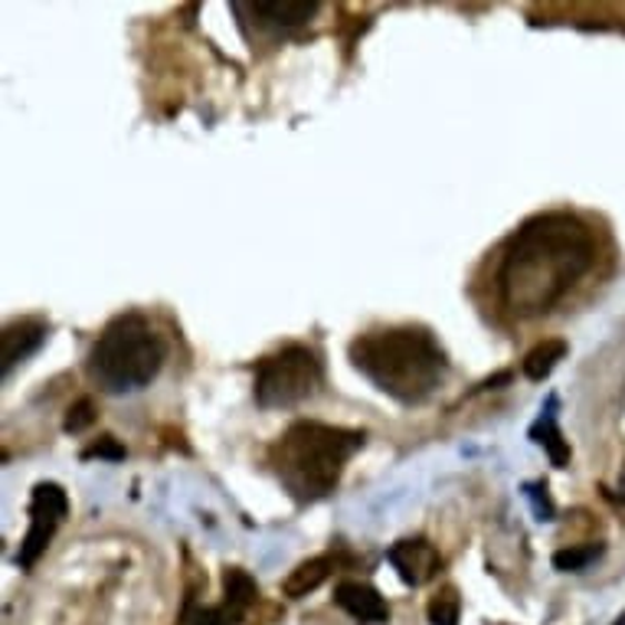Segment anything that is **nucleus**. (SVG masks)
Listing matches in <instances>:
<instances>
[{
	"instance_id": "nucleus-1",
	"label": "nucleus",
	"mask_w": 625,
	"mask_h": 625,
	"mask_svg": "<svg viewBox=\"0 0 625 625\" xmlns=\"http://www.w3.org/2000/svg\"><path fill=\"white\" fill-rule=\"evenodd\" d=\"M596 239L573 213H541L508 243L501 259V301L518 318L547 315L593 269Z\"/></svg>"
},
{
	"instance_id": "nucleus-2",
	"label": "nucleus",
	"mask_w": 625,
	"mask_h": 625,
	"mask_svg": "<svg viewBox=\"0 0 625 625\" xmlns=\"http://www.w3.org/2000/svg\"><path fill=\"white\" fill-rule=\"evenodd\" d=\"M350 363L397 403H422L442 383L449 360L422 328H383L350 345Z\"/></svg>"
},
{
	"instance_id": "nucleus-3",
	"label": "nucleus",
	"mask_w": 625,
	"mask_h": 625,
	"mask_svg": "<svg viewBox=\"0 0 625 625\" xmlns=\"http://www.w3.org/2000/svg\"><path fill=\"white\" fill-rule=\"evenodd\" d=\"M363 439L367 436L357 429L301 419L269 445V469L298 504H315L338 488L345 465Z\"/></svg>"
},
{
	"instance_id": "nucleus-4",
	"label": "nucleus",
	"mask_w": 625,
	"mask_h": 625,
	"mask_svg": "<svg viewBox=\"0 0 625 625\" xmlns=\"http://www.w3.org/2000/svg\"><path fill=\"white\" fill-rule=\"evenodd\" d=\"M164 367V345L141 315H119L89 350V377L102 393L144 390Z\"/></svg>"
},
{
	"instance_id": "nucleus-5",
	"label": "nucleus",
	"mask_w": 625,
	"mask_h": 625,
	"mask_svg": "<svg viewBox=\"0 0 625 625\" xmlns=\"http://www.w3.org/2000/svg\"><path fill=\"white\" fill-rule=\"evenodd\" d=\"M321 360L301 345H288L256 363V403L263 410H288L305 403L321 387Z\"/></svg>"
},
{
	"instance_id": "nucleus-6",
	"label": "nucleus",
	"mask_w": 625,
	"mask_h": 625,
	"mask_svg": "<svg viewBox=\"0 0 625 625\" xmlns=\"http://www.w3.org/2000/svg\"><path fill=\"white\" fill-rule=\"evenodd\" d=\"M70 514V498L57 482H40L30 494V527L27 537L17 551V566L30 570L40 556L47 554L57 527L63 524V518Z\"/></svg>"
},
{
	"instance_id": "nucleus-7",
	"label": "nucleus",
	"mask_w": 625,
	"mask_h": 625,
	"mask_svg": "<svg viewBox=\"0 0 625 625\" xmlns=\"http://www.w3.org/2000/svg\"><path fill=\"white\" fill-rule=\"evenodd\" d=\"M390 566L397 570V576L407 583V586H426L439 576L442 570V556L439 551L422 541V537H410V541H400L387 551Z\"/></svg>"
},
{
	"instance_id": "nucleus-8",
	"label": "nucleus",
	"mask_w": 625,
	"mask_h": 625,
	"mask_svg": "<svg viewBox=\"0 0 625 625\" xmlns=\"http://www.w3.org/2000/svg\"><path fill=\"white\" fill-rule=\"evenodd\" d=\"M47 335H50V328L40 318H20V321L7 325L3 335H0V370H3V377L17 363H23L30 354L43 348Z\"/></svg>"
},
{
	"instance_id": "nucleus-9",
	"label": "nucleus",
	"mask_w": 625,
	"mask_h": 625,
	"mask_svg": "<svg viewBox=\"0 0 625 625\" xmlns=\"http://www.w3.org/2000/svg\"><path fill=\"white\" fill-rule=\"evenodd\" d=\"M335 603L348 613L350 619H357V623L363 625H377L390 619V606H387V600H383L373 586L357 583V580L338 583V590H335Z\"/></svg>"
},
{
	"instance_id": "nucleus-10",
	"label": "nucleus",
	"mask_w": 625,
	"mask_h": 625,
	"mask_svg": "<svg viewBox=\"0 0 625 625\" xmlns=\"http://www.w3.org/2000/svg\"><path fill=\"white\" fill-rule=\"evenodd\" d=\"M338 554H325V556H311V560H305V563H298L288 576H285V583H281V593L288 596V600H301V596H308V593H315L331 573H335V566H338Z\"/></svg>"
},
{
	"instance_id": "nucleus-11",
	"label": "nucleus",
	"mask_w": 625,
	"mask_h": 625,
	"mask_svg": "<svg viewBox=\"0 0 625 625\" xmlns=\"http://www.w3.org/2000/svg\"><path fill=\"white\" fill-rule=\"evenodd\" d=\"M531 439L551 455V462H554L556 469H566V465H570V442L563 439V432H560V426H556V397L547 400V410L531 426Z\"/></svg>"
},
{
	"instance_id": "nucleus-12",
	"label": "nucleus",
	"mask_w": 625,
	"mask_h": 625,
	"mask_svg": "<svg viewBox=\"0 0 625 625\" xmlns=\"http://www.w3.org/2000/svg\"><path fill=\"white\" fill-rule=\"evenodd\" d=\"M253 13H259V17H269L266 23L269 27H276V30H288V27H301V23H308L315 13H318V3H295V0H281V3H253L249 7Z\"/></svg>"
},
{
	"instance_id": "nucleus-13",
	"label": "nucleus",
	"mask_w": 625,
	"mask_h": 625,
	"mask_svg": "<svg viewBox=\"0 0 625 625\" xmlns=\"http://www.w3.org/2000/svg\"><path fill=\"white\" fill-rule=\"evenodd\" d=\"M223 596H226V606H229V609L246 613V609L256 603L259 586H256V580H253L246 570H239V566H226V570H223Z\"/></svg>"
},
{
	"instance_id": "nucleus-14",
	"label": "nucleus",
	"mask_w": 625,
	"mask_h": 625,
	"mask_svg": "<svg viewBox=\"0 0 625 625\" xmlns=\"http://www.w3.org/2000/svg\"><path fill=\"white\" fill-rule=\"evenodd\" d=\"M566 357V341H544L524 357V377L527 380H547L554 373V367Z\"/></svg>"
},
{
	"instance_id": "nucleus-15",
	"label": "nucleus",
	"mask_w": 625,
	"mask_h": 625,
	"mask_svg": "<svg viewBox=\"0 0 625 625\" xmlns=\"http://www.w3.org/2000/svg\"><path fill=\"white\" fill-rule=\"evenodd\" d=\"M429 623L432 625H459L462 616V600H459V590L455 586H445L439 590L432 600H429Z\"/></svg>"
},
{
	"instance_id": "nucleus-16",
	"label": "nucleus",
	"mask_w": 625,
	"mask_h": 625,
	"mask_svg": "<svg viewBox=\"0 0 625 625\" xmlns=\"http://www.w3.org/2000/svg\"><path fill=\"white\" fill-rule=\"evenodd\" d=\"M603 556V544H583V547H563L554 554V566L563 573H580L586 570L593 560Z\"/></svg>"
},
{
	"instance_id": "nucleus-17",
	"label": "nucleus",
	"mask_w": 625,
	"mask_h": 625,
	"mask_svg": "<svg viewBox=\"0 0 625 625\" xmlns=\"http://www.w3.org/2000/svg\"><path fill=\"white\" fill-rule=\"evenodd\" d=\"M95 403L89 400V397H82V400H75L70 410H66V419H63V429L75 436V432H85L92 422H95Z\"/></svg>"
},
{
	"instance_id": "nucleus-18",
	"label": "nucleus",
	"mask_w": 625,
	"mask_h": 625,
	"mask_svg": "<svg viewBox=\"0 0 625 625\" xmlns=\"http://www.w3.org/2000/svg\"><path fill=\"white\" fill-rule=\"evenodd\" d=\"M129 452H125V445L115 439V436H102V439H95L92 445H85L82 449V459L89 462V459H105V462H122Z\"/></svg>"
},
{
	"instance_id": "nucleus-19",
	"label": "nucleus",
	"mask_w": 625,
	"mask_h": 625,
	"mask_svg": "<svg viewBox=\"0 0 625 625\" xmlns=\"http://www.w3.org/2000/svg\"><path fill=\"white\" fill-rule=\"evenodd\" d=\"M524 498L531 501L537 521H554L556 508L554 501H551V494H547V485H544V482H531V485H524Z\"/></svg>"
},
{
	"instance_id": "nucleus-20",
	"label": "nucleus",
	"mask_w": 625,
	"mask_h": 625,
	"mask_svg": "<svg viewBox=\"0 0 625 625\" xmlns=\"http://www.w3.org/2000/svg\"><path fill=\"white\" fill-rule=\"evenodd\" d=\"M243 613L229 609V606H204L191 616V625H239Z\"/></svg>"
},
{
	"instance_id": "nucleus-21",
	"label": "nucleus",
	"mask_w": 625,
	"mask_h": 625,
	"mask_svg": "<svg viewBox=\"0 0 625 625\" xmlns=\"http://www.w3.org/2000/svg\"><path fill=\"white\" fill-rule=\"evenodd\" d=\"M613 625H625V616H619V619H616V623Z\"/></svg>"
}]
</instances>
